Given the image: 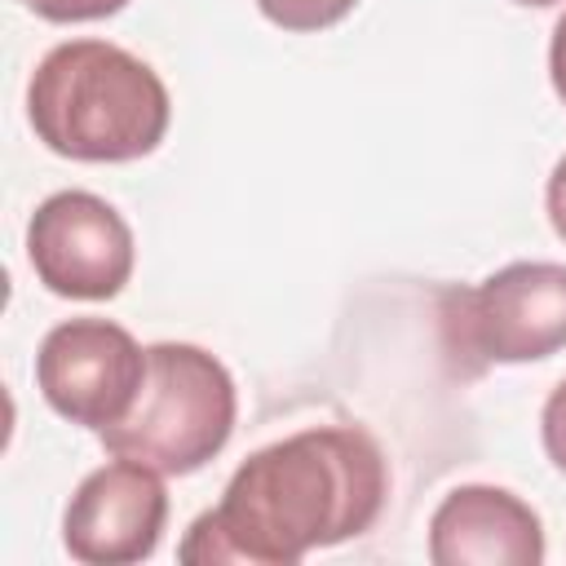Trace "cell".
<instances>
[{
  "label": "cell",
  "instance_id": "6da1fadb",
  "mask_svg": "<svg viewBox=\"0 0 566 566\" xmlns=\"http://www.w3.org/2000/svg\"><path fill=\"white\" fill-rule=\"evenodd\" d=\"M389 469L371 433L318 424L252 451L221 504L190 522L177 557L190 566H296L314 548L363 535L385 504Z\"/></svg>",
  "mask_w": 566,
  "mask_h": 566
},
{
  "label": "cell",
  "instance_id": "7a4b0ae2",
  "mask_svg": "<svg viewBox=\"0 0 566 566\" xmlns=\"http://www.w3.org/2000/svg\"><path fill=\"white\" fill-rule=\"evenodd\" d=\"M35 137L80 164H128L168 133V88L150 62L111 40H66L40 57L27 84Z\"/></svg>",
  "mask_w": 566,
  "mask_h": 566
},
{
  "label": "cell",
  "instance_id": "3957f363",
  "mask_svg": "<svg viewBox=\"0 0 566 566\" xmlns=\"http://www.w3.org/2000/svg\"><path fill=\"white\" fill-rule=\"evenodd\" d=\"M234 411V380L217 354L159 340L146 345V380L133 411L97 438L111 455L137 460L164 478H186L230 442Z\"/></svg>",
  "mask_w": 566,
  "mask_h": 566
},
{
  "label": "cell",
  "instance_id": "277c9868",
  "mask_svg": "<svg viewBox=\"0 0 566 566\" xmlns=\"http://www.w3.org/2000/svg\"><path fill=\"white\" fill-rule=\"evenodd\" d=\"M442 345L464 371L491 363H535L566 349V265L513 261L473 287L442 296Z\"/></svg>",
  "mask_w": 566,
  "mask_h": 566
},
{
  "label": "cell",
  "instance_id": "5b68a950",
  "mask_svg": "<svg viewBox=\"0 0 566 566\" xmlns=\"http://www.w3.org/2000/svg\"><path fill=\"white\" fill-rule=\"evenodd\" d=\"M146 380V349L111 318H66L35 354V385L44 402L84 429L119 424Z\"/></svg>",
  "mask_w": 566,
  "mask_h": 566
},
{
  "label": "cell",
  "instance_id": "8992f818",
  "mask_svg": "<svg viewBox=\"0 0 566 566\" xmlns=\"http://www.w3.org/2000/svg\"><path fill=\"white\" fill-rule=\"evenodd\" d=\"M128 221L88 190L49 195L27 221V261L53 296L111 301L133 279Z\"/></svg>",
  "mask_w": 566,
  "mask_h": 566
},
{
  "label": "cell",
  "instance_id": "52a82bcc",
  "mask_svg": "<svg viewBox=\"0 0 566 566\" xmlns=\"http://www.w3.org/2000/svg\"><path fill=\"white\" fill-rule=\"evenodd\" d=\"M164 522H168L164 473L115 455L71 491L62 513V544L75 562L128 566V562H146L159 548Z\"/></svg>",
  "mask_w": 566,
  "mask_h": 566
},
{
  "label": "cell",
  "instance_id": "ba28073f",
  "mask_svg": "<svg viewBox=\"0 0 566 566\" xmlns=\"http://www.w3.org/2000/svg\"><path fill=\"white\" fill-rule=\"evenodd\" d=\"M429 557L438 566H539V513L504 486L464 482L429 517Z\"/></svg>",
  "mask_w": 566,
  "mask_h": 566
},
{
  "label": "cell",
  "instance_id": "9c48e42d",
  "mask_svg": "<svg viewBox=\"0 0 566 566\" xmlns=\"http://www.w3.org/2000/svg\"><path fill=\"white\" fill-rule=\"evenodd\" d=\"M358 0H256V9L283 31H323L336 27Z\"/></svg>",
  "mask_w": 566,
  "mask_h": 566
},
{
  "label": "cell",
  "instance_id": "30bf717a",
  "mask_svg": "<svg viewBox=\"0 0 566 566\" xmlns=\"http://www.w3.org/2000/svg\"><path fill=\"white\" fill-rule=\"evenodd\" d=\"M128 0H27L31 13H40L44 22H97L119 13Z\"/></svg>",
  "mask_w": 566,
  "mask_h": 566
},
{
  "label": "cell",
  "instance_id": "8fae6325",
  "mask_svg": "<svg viewBox=\"0 0 566 566\" xmlns=\"http://www.w3.org/2000/svg\"><path fill=\"white\" fill-rule=\"evenodd\" d=\"M539 438H544L553 469L566 473V380H557V389L548 394V402L539 411Z\"/></svg>",
  "mask_w": 566,
  "mask_h": 566
},
{
  "label": "cell",
  "instance_id": "7c38bea8",
  "mask_svg": "<svg viewBox=\"0 0 566 566\" xmlns=\"http://www.w3.org/2000/svg\"><path fill=\"white\" fill-rule=\"evenodd\" d=\"M544 208H548V221L557 230V239L566 243V155L557 159L553 177H548V190H544Z\"/></svg>",
  "mask_w": 566,
  "mask_h": 566
},
{
  "label": "cell",
  "instance_id": "4fadbf2b",
  "mask_svg": "<svg viewBox=\"0 0 566 566\" xmlns=\"http://www.w3.org/2000/svg\"><path fill=\"white\" fill-rule=\"evenodd\" d=\"M548 75H553L557 97L566 102V13L553 22V40H548Z\"/></svg>",
  "mask_w": 566,
  "mask_h": 566
},
{
  "label": "cell",
  "instance_id": "5bb4252c",
  "mask_svg": "<svg viewBox=\"0 0 566 566\" xmlns=\"http://www.w3.org/2000/svg\"><path fill=\"white\" fill-rule=\"evenodd\" d=\"M517 4H531V9H544V4H557V0H517Z\"/></svg>",
  "mask_w": 566,
  "mask_h": 566
},
{
  "label": "cell",
  "instance_id": "9a60e30c",
  "mask_svg": "<svg viewBox=\"0 0 566 566\" xmlns=\"http://www.w3.org/2000/svg\"><path fill=\"white\" fill-rule=\"evenodd\" d=\"M22 4H27V0H22Z\"/></svg>",
  "mask_w": 566,
  "mask_h": 566
}]
</instances>
